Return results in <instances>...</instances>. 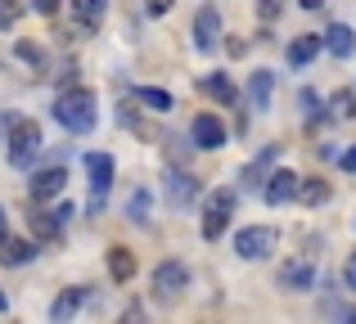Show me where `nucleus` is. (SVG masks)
Segmentation results:
<instances>
[{
  "label": "nucleus",
  "instance_id": "1",
  "mask_svg": "<svg viewBox=\"0 0 356 324\" xmlns=\"http://www.w3.org/2000/svg\"><path fill=\"white\" fill-rule=\"evenodd\" d=\"M54 117H59L63 131L90 135L95 131V95H90L86 86H68L59 99H54Z\"/></svg>",
  "mask_w": 356,
  "mask_h": 324
},
{
  "label": "nucleus",
  "instance_id": "2",
  "mask_svg": "<svg viewBox=\"0 0 356 324\" xmlns=\"http://www.w3.org/2000/svg\"><path fill=\"white\" fill-rule=\"evenodd\" d=\"M9 162L14 167H32L36 153L45 149V135H41V122H32V117H14L9 122Z\"/></svg>",
  "mask_w": 356,
  "mask_h": 324
},
{
  "label": "nucleus",
  "instance_id": "3",
  "mask_svg": "<svg viewBox=\"0 0 356 324\" xmlns=\"http://www.w3.org/2000/svg\"><path fill=\"white\" fill-rule=\"evenodd\" d=\"M230 212H235V189L208 194V203H203V239H208V244H217V239L226 235Z\"/></svg>",
  "mask_w": 356,
  "mask_h": 324
},
{
  "label": "nucleus",
  "instance_id": "4",
  "mask_svg": "<svg viewBox=\"0 0 356 324\" xmlns=\"http://www.w3.org/2000/svg\"><path fill=\"white\" fill-rule=\"evenodd\" d=\"M280 244V230L275 225H248L235 235V253L243 257V262H261V257H270Z\"/></svg>",
  "mask_w": 356,
  "mask_h": 324
},
{
  "label": "nucleus",
  "instance_id": "5",
  "mask_svg": "<svg viewBox=\"0 0 356 324\" xmlns=\"http://www.w3.org/2000/svg\"><path fill=\"white\" fill-rule=\"evenodd\" d=\"M185 289H190V271H185V262H163L154 271V298L158 302H176Z\"/></svg>",
  "mask_w": 356,
  "mask_h": 324
},
{
  "label": "nucleus",
  "instance_id": "6",
  "mask_svg": "<svg viewBox=\"0 0 356 324\" xmlns=\"http://www.w3.org/2000/svg\"><path fill=\"white\" fill-rule=\"evenodd\" d=\"M194 45H199L203 54H212L221 45V14L212 5H203L199 18H194Z\"/></svg>",
  "mask_w": 356,
  "mask_h": 324
},
{
  "label": "nucleus",
  "instance_id": "7",
  "mask_svg": "<svg viewBox=\"0 0 356 324\" xmlns=\"http://www.w3.org/2000/svg\"><path fill=\"white\" fill-rule=\"evenodd\" d=\"M190 140L199 144V149H221V144H226V126H221V117L217 113H199L194 126H190Z\"/></svg>",
  "mask_w": 356,
  "mask_h": 324
},
{
  "label": "nucleus",
  "instance_id": "8",
  "mask_svg": "<svg viewBox=\"0 0 356 324\" xmlns=\"http://www.w3.org/2000/svg\"><path fill=\"white\" fill-rule=\"evenodd\" d=\"M86 176H90V189H95V203H90V207L99 212V198H104V189L113 185V158H108V153H86Z\"/></svg>",
  "mask_w": 356,
  "mask_h": 324
},
{
  "label": "nucleus",
  "instance_id": "9",
  "mask_svg": "<svg viewBox=\"0 0 356 324\" xmlns=\"http://www.w3.org/2000/svg\"><path fill=\"white\" fill-rule=\"evenodd\" d=\"M63 185H68V171H63V167H45V171L32 176V198L45 203V198H54V194H63Z\"/></svg>",
  "mask_w": 356,
  "mask_h": 324
},
{
  "label": "nucleus",
  "instance_id": "10",
  "mask_svg": "<svg viewBox=\"0 0 356 324\" xmlns=\"http://www.w3.org/2000/svg\"><path fill=\"white\" fill-rule=\"evenodd\" d=\"M298 185H302V176H293V171H270V180L261 185L266 189V203H289V198H298Z\"/></svg>",
  "mask_w": 356,
  "mask_h": 324
},
{
  "label": "nucleus",
  "instance_id": "11",
  "mask_svg": "<svg viewBox=\"0 0 356 324\" xmlns=\"http://www.w3.org/2000/svg\"><path fill=\"white\" fill-rule=\"evenodd\" d=\"M104 9H108V0H72V23L90 36V32H99V23H104Z\"/></svg>",
  "mask_w": 356,
  "mask_h": 324
},
{
  "label": "nucleus",
  "instance_id": "12",
  "mask_svg": "<svg viewBox=\"0 0 356 324\" xmlns=\"http://www.w3.org/2000/svg\"><path fill=\"white\" fill-rule=\"evenodd\" d=\"M270 90H275V77H270L266 68H257L248 77V104L257 108V113H266V108H270Z\"/></svg>",
  "mask_w": 356,
  "mask_h": 324
},
{
  "label": "nucleus",
  "instance_id": "13",
  "mask_svg": "<svg viewBox=\"0 0 356 324\" xmlns=\"http://www.w3.org/2000/svg\"><path fill=\"white\" fill-rule=\"evenodd\" d=\"M280 284H284L289 293H307L316 284V271H312V262H289L284 271H280Z\"/></svg>",
  "mask_w": 356,
  "mask_h": 324
},
{
  "label": "nucleus",
  "instance_id": "14",
  "mask_svg": "<svg viewBox=\"0 0 356 324\" xmlns=\"http://www.w3.org/2000/svg\"><path fill=\"white\" fill-rule=\"evenodd\" d=\"M325 45H330L334 59H352V54H356V32L348 23H334L330 32H325Z\"/></svg>",
  "mask_w": 356,
  "mask_h": 324
},
{
  "label": "nucleus",
  "instance_id": "15",
  "mask_svg": "<svg viewBox=\"0 0 356 324\" xmlns=\"http://www.w3.org/2000/svg\"><path fill=\"white\" fill-rule=\"evenodd\" d=\"M32 257H36V248L27 244V239H14V235L0 239V262H5V266H27Z\"/></svg>",
  "mask_w": 356,
  "mask_h": 324
},
{
  "label": "nucleus",
  "instance_id": "16",
  "mask_svg": "<svg viewBox=\"0 0 356 324\" xmlns=\"http://www.w3.org/2000/svg\"><path fill=\"white\" fill-rule=\"evenodd\" d=\"M81 307H86V289H77V284H72V289L59 293V302L50 307V316H54V320H72Z\"/></svg>",
  "mask_w": 356,
  "mask_h": 324
},
{
  "label": "nucleus",
  "instance_id": "17",
  "mask_svg": "<svg viewBox=\"0 0 356 324\" xmlns=\"http://www.w3.org/2000/svg\"><path fill=\"white\" fill-rule=\"evenodd\" d=\"M108 275H113L118 284H127L131 275H136V253H131V248H108Z\"/></svg>",
  "mask_w": 356,
  "mask_h": 324
},
{
  "label": "nucleus",
  "instance_id": "18",
  "mask_svg": "<svg viewBox=\"0 0 356 324\" xmlns=\"http://www.w3.org/2000/svg\"><path fill=\"white\" fill-rule=\"evenodd\" d=\"M321 36H298L293 45H289V68H307V63L316 59V54H321Z\"/></svg>",
  "mask_w": 356,
  "mask_h": 324
},
{
  "label": "nucleus",
  "instance_id": "19",
  "mask_svg": "<svg viewBox=\"0 0 356 324\" xmlns=\"http://www.w3.org/2000/svg\"><path fill=\"white\" fill-rule=\"evenodd\" d=\"M330 194V180H321V176H302V185H298V203H307V207H321Z\"/></svg>",
  "mask_w": 356,
  "mask_h": 324
},
{
  "label": "nucleus",
  "instance_id": "20",
  "mask_svg": "<svg viewBox=\"0 0 356 324\" xmlns=\"http://www.w3.org/2000/svg\"><path fill=\"white\" fill-rule=\"evenodd\" d=\"M270 162H275V144H266L257 162L243 167V185H252V189H257V185H266V180H270V176H266V171H270Z\"/></svg>",
  "mask_w": 356,
  "mask_h": 324
},
{
  "label": "nucleus",
  "instance_id": "21",
  "mask_svg": "<svg viewBox=\"0 0 356 324\" xmlns=\"http://www.w3.org/2000/svg\"><path fill=\"white\" fill-rule=\"evenodd\" d=\"M59 225H63L59 212H36L32 216V235L36 239H59Z\"/></svg>",
  "mask_w": 356,
  "mask_h": 324
},
{
  "label": "nucleus",
  "instance_id": "22",
  "mask_svg": "<svg viewBox=\"0 0 356 324\" xmlns=\"http://www.w3.org/2000/svg\"><path fill=\"white\" fill-rule=\"evenodd\" d=\"M208 95H212V99H221V104H235L239 90H235V81H230L226 72H217V77H208Z\"/></svg>",
  "mask_w": 356,
  "mask_h": 324
},
{
  "label": "nucleus",
  "instance_id": "23",
  "mask_svg": "<svg viewBox=\"0 0 356 324\" xmlns=\"http://www.w3.org/2000/svg\"><path fill=\"white\" fill-rule=\"evenodd\" d=\"M330 108H334V117H339V122H352V117H356V90H334Z\"/></svg>",
  "mask_w": 356,
  "mask_h": 324
},
{
  "label": "nucleus",
  "instance_id": "24",
  "mask_svg": "<svg viewBox=\"0 0 356 324\" xmlns=\"http://www.w3.org/2000/svg\"><path fill=\"white\" fill-rule=\"evenodd\" d=\"M149 207H154L149 189H136V194H131V203H127V216L136 221V225H145V221H149Z\"/></svg>",
  "mask_w": 356,
  "mask_h": 324
},
{
  "label": "nucleus",
  "instance_id": "25",
  "mask_svg": "<svg viewBox=\"0 0 356 324\" xmlns=\"http://www.w3.org/2000/svg\"><path fill=\"white\" fill-rule=\"evenodd\" d=\"M140 104H145L149 113H167V108H172V95L158 90V86H145V90H140Z\"/></svg>",
  "mask_w": 356,
  "mask_h": 324
},
{
  "label": "nucleus",
  "instance_id": "26",
  "mask_svg": "<svg viewBox=\"0 0 356 324\" xmlns=\"http://www.w3.org/2000/svg\"><path fill=\"white\" fill-rule=\"evenodd\" d=\"M194 194H199V185L190 176H172V203H190Z\"/></svg>",
  "mask_w": 356,
  "mask_h": 324
},
{
  "label": "nucleus",
  "instance_id": "27",
  "mask_svg": "<svg viewBox=\"0 0 356 324\" xmlns=\"http://www.w3.org/2000/svg\"><path fill=\"white\" fill-rule=\"evenodd\" d=\"M18 18H23V9H18V0H0V27H14Z\"/></svg>",
  "mask_w": 356,
  "mask_h": 324
},
{
  "label": "nucleus",
  "instance_id": "28",
  "mask_svg": "<svg viewBox=\"0 0 356 324\" xmlns=\"http://www.w3.org/2000/svg\"><path fill=\"white\" fill-rule=\"evenodd\" d=\"M257 14L266 18V23H270V18H280V0H257Z\"/></svg>",
  "mask_w": 356,
  "mask_h": 324
},
{
  "label": "nucleus",
  "instance_id": "29",
  "mask_svg": "<svg viewBox=\"0 0 356 324\" xmlns=\"http://www.w3.org/2000/svg\"><path fill=\"white\" fill-rule=\"evenodd\" d=\"M32 9H36V14H41V18H50L54 9H59V0H32Z\"/></svg>",
  "mask_w": 356,
  "mask_h": 324
},
{
  "label": "nucleus",
  "instance_id": "30",
  "mask_svg": "<svg viewBox=\"0 0 356 324\" xmlns=\"http://www.w3.org/2000/svg\"><path fill=\"white\" fill-rule=\"evenodd\" d=\"M145 9H149V14H154V18H163L167 9H172V0H145Z\"/></svg>",
  "mask_w": 356,
  "mask_h": 324
},
{
  "label": "nucleus",
  "instance_id": "31",
  "mask_svg": "<svg viewBox=\"0 0 356 324\" xmlns=\"http://www.w3.org/2000/svg\"><path fill=\"white\" fill-rule=\"evenodd\" d=\"M18 54H23V59H32L36 68H41V50H36V45H27V41H23V45H18Z\"/></svg>",
  "mask_w": 356,
  "mask_h": 324
},
{
  "label": "nucleus",
  "instance_id": "32",
  "mask_svg": "<svg viewBox=\"0 0 356 324\" xmlns=\"http://www.w3.org/2000/svg\"><path fill=\"white\" fill-rule=\"evenodd\" d=\"M339 167H343V171H356V149H348V153H339Z\"/></svg>",
  "mask_w": 356,
  "mask_h": 324
},
{
  "label": "nucleus",
  "instance_id": "33",
  "mask_svg": "<svg viewBox=\"0 0 356 324\" xmlns=\"http://www.w3.org/2000/svg\"><path fill=\"white\" fill-rule=\"evenodd\" d=\"M343 275H348V289L356 293V257H348V271H343Z\"/></svg>",
  "mask_w": 356,
  "mask_h": 324
},
{
  "label": "nucleus",
  "instance_id": "34",
  "mask_svg": "<svg viewBox=\"0 0 356 324\" xmlns=\"http://www.w3.org/2000/svg\"><path fill=\"white\" fill-rule=\"evenodd\" d=\"M0 239H9V216H5V207H0Z\"/></svg>",
  "mask_w": 356,
  "mask_h": 324
},
{
  "label": "nucleus",
  "instance_id": "35",
  "mask_svg": "<svg viewBox=\"0 0 356 324\" xmlns=\"http://www.w3.org/2000/svg\"><path fill=\"white\" fill-rule=\"evenodd\" d=\"M298 5H302V9H321L325 0H298Z\"/></svg>",
  "mask_w": 356,
  "mask_h": 324
},
{
  "label": "nucleus",
  "instance_id": "36",
  "mask_svg": "<svg viewBox=\"0 0 356 324\" xmlns=\"http://www.w3.org/2000/svg\"><path fill=\"white\" fill-rule=\"evenodd\" d=\"M5 307H9V302H5V293H0V311H5Z\"/></svg>",
  "mask_w": 356,
  "mask_h": 324
}]
</instances>
